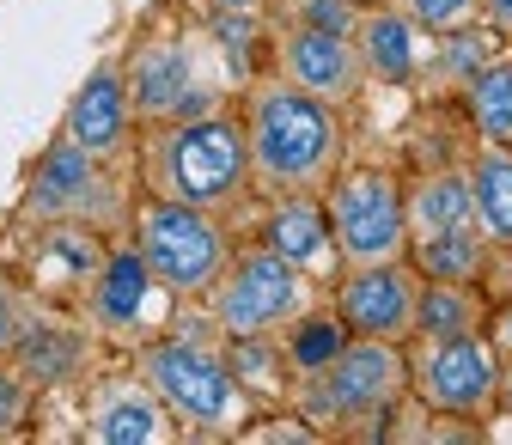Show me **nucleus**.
I'll list each match as a JSON object with an SVG mask.
<instances>
[{
  "instance_id": "obj_27",
  "label": "nucleus",
  "mask_w": 512,
  "mask_h": 445,
  "mask_svg": "<svg viewBox=\"0 0 512 445\" xmlns=\"http://www.w3.org/2000/svg\"><path fill=\"white\" fill-rule=\"evenodd\" d=\"M488 61H494L488 31L458 25V31L427 37V61H421V74H433V80H445V86H464L470 74H482V68H488Z\"/></svg>"
},
{
  "instance_id": "obj_18",
  "label": "nucleus",
  "mask_w": 512,
  "mask_h": 445,
  "mask_svg": "<svg viewBox=\"0 0 512 445\" xmlns=\"http://www.w3.org/2000/svg\"><path fill=\"white\" fill-rule=\"evenodd\" d=\"M256 244H269L275 257L299 263L305 275L336 269V238H330V208L324 189H281V196H263V220H256Z\"/></svg>"
},
{
  "instance_id": "obj_10",
  "label": "nucleus",
  "mask_w": 512,
  "mask_h": 445,
  "mask_svg": "<svg viewBox=\"0 0 512 445\" xmlns=\"http://www.w3.org/2000/svg\"><path fill=\"white\" fill-rule=\"evenodd\" d=\"M324 208H330V238L342 269L354 263H391L409 257V220H403V183L378 165H348L324 183Z\"/></svg>"
},
{
  "instance_id": "obj_8",
  "label": "nucleus",
  "mask_w": 512,
  "mask_h": 445,
  "mask_svg": "<svg viewBox=\"0 0 512 445\" xmlns=\"http://www.w3.org/2000/svg\"><path fill=\"white\" fill-rule=\"evenodd\" d=\"M208 317L220 336H275L287 330L305 305H317V275H305L299 263L275 257L269 244H232L226 275L208 287Z\"/></svg>"
},
{
  "instance_id": "obj_19",
  "label": "nucleus",
  "mask_w": 512,
  "mask_h": 445,
  "mask_svg": "<svg viewBox=\"0 0 512 445\" xmlns=\"http://www.w3.org/2000/svg\"><path fill=\"white\" fill-rule=\"evenodd\" d=\"M354 49H360V68L378 86H415L421 80V61H427V31H415L391 0H372V7L354 13Z\"/></svg>"
},
{
  "instance_id": "obj_26",
  "label": "nucleus",
  "mask_w": 512,
  "mask_h": 445,
  "mask_svg": "<svg viewBox=\"0 0 512 445\" xmlns=\"http://www.w3.org/2000/svg\"><path fill=\"white\" fill-rule=\"evenodd\" d=\"M281 348H287V366H293V378H305V372H324L342 348H348V324L336 317V305H305L293 324L281 330Z\"/></svg>"
},
{
  "instance_id": "obj_14",
  "label": "nucleus",
  "mask_w": 512,
  "mask_h": 445,
  "mask_svg": "<svg viewBox=\"0 0 512 445\" xmlns=\"http://www.w3.org/2000/svg\"><path fill=\"white\" fill-rule=\"evenodd\" d=\"M415 293H421V275L409 269V257H391V263H354V269H342L330 305L348 324V336L409 342L415 336Z\"/></svg>"
},
{
  "instance_id": "obj_25",
  "label": "nucleus",
  "mask_w": 512,
  "mask_h": 445,
  "mask_svg": "<svg viewBox=\"0 0 512 445\" xmlns=\"http://www.w3.org/2000/svg\"><path fill=\"white\" fill-rule=\"evenodd\" d=\"M464 116H470L476 141L512 147V55H494L482 74L464 80Z\"/></svg>"
},
{
  "instance_id": "obj_20",
  "label": "nucleus",
  "mask_w": 512,
  "mask_h": 445,
  "mask_svg": "<svg viewBox=\"0 0 512 445\" xmlns=\"http://www.w3.org/2000/svg\"><path fill=\"white\" fill-rule=\"evenodd\" d=\"M403 220H409V244L476 226V208H470V177H464V171H452V165L421 171V177L403 189Z\"/></svg>"
},
{
  "instance_id": "obj_17",
  "label": "nucleus",
  "mask_w": 512,
  "mask_h": 445,
  "mask_svg": "<svg viewBox=\"0 0 512 445\" xmlns=\"http://www.w3.org/2000/svg\"><path fill=\"white\" fill-rule=\"evenodd\" d=\"M135 104H128V80H122V61L104 55L98 68L80 80V92L68 98V116H61V135L74 147H86L92 159H110L122 165L135 153Z\"/></svg>"
},
{
  "instance_id": "obj_33",
  "label": "nucleus",
  "mask_w": 512,
  "mask_h": 445,
  "mask_svg": "<svg viewBox=\"0 0 512 445\" xmlns=\"http://www.w3.org/2000/svg\"><path fill=\"white\" fill-rule=\"evenodd\" d=\"M482 19H488L494 31H506V37H512V0H482Z\"/></svg>"
},
{
  "instance_id": "obj_6",
  "label": "nucleus",
  "mask_w": 512,
  "mask_h": 445,
  "mask_svg": "<svg viewBox=\"0 0 512 445\" xmlns=\"http://www.w3.org/2000/svg\"><path fill=\"white\" fill-rule=\"evenodd\" d=\"M128 238H135V250L147 257V269L183 305H202L208 287L232 263V232H226L220 214L189 208V202H165V196H147V189H141L135 214H128Z\"/></svg>"
},
{
  "instance_id": "obj_30",
  "label": "nucleus",
  "mask_w": 512,
  "mask_h": 445,
  "mask_svg": "<svg viewBox=\"0 0 512 445\" xmlns=\"http://www.w3.org/2000/svg\"><path fill=\"white\" fill-rule=\"evenodd\" d=\"M19 324H25V293H19V281H13V275H0V360L13 354Z\"/></svg>"
},
{
  "instance_id": "obj_5",
  "label": "nucleus",
  "mask_w": 512,
  "mask_h": 445,
  "mask_svg": "<svg viewBox=\"0 0 512 445\" xmlns=\"http://www.w3.org/2000/svg\"><path fill=\"white\" fill-rule=\"evenodd\" d=\"M220 74L214 68V37L208 25H147L122 55V80H128V104L135 122H177V116H202L220 110Z\"/></svg>"
},
{
  "instance_id": "obj_15",
  "label": "nucleus",
  "mask_w": 512,
  "mask_h": 445,
  "mask_svg": "<svg viewBox=\"0 0 512 445\" xmlns=\"http://www.w3.org/2000/svg\"><path fill=\"white\" fill-rule=\"evenodd\" d=\"M183 427L159 403V391L141 372H104L86 378V403H80V439L92 445H171Z\"/></svg>"
},
{
  "instance_id": "obj_22",
  "label": "nucleus",
  "mask_w": 512,
  "mask_h": 445,
  "mask_svg": "<svg viewBox=\"0 0 512 445\" xmlns=\"http://www.w3.org/2000/svg\"><path fill=\"white\" fill-rule=\"evenodd\" d=\"M226 348V366L244 385L250 403H287L293 397V366H287V348H281V330L275 336H220Z\"/></svg>"
},
{
  "instance_id": "obj_3",
  "label": "nucleus",
  "mask_w": 512,
  "mask_h": 445,
  "mask_svg": "<svg viewBox=\"0 0 512 445\" xmlns=\"http://www.w3.org/2000/svg\"><path fill=\"white\" fill-rule=\"evenodd\" d=\"M128 360H135V372L159 391V403L171 409V421L183 433H202V439L244 433V421H250L256 403L244 397V385L232 378L220 330H214L208 311L202 317H183V305H177L171 324L153 342H141Z\"/></svg>"
},
{
  "instance_id": "obj_32",
  "label": "nucleus",
  "mask_w": 512,
  "mask_h": 445,
  "mask_svg": "<svg viewBox=\"0 0 512 445\" xmlns=\"http://www.w3.org/2000/svg\"><path fill=\"white\" fill-rule=\"evenodd\" d=\"M202 13H263L269 0H196Z\"/></svg>"
},
{
  "instance_id": "obj_11",
  "label": "nucleus",
  "mask_w": 512,
  "mask_h": 445,
  "mask_svg": "<svg viewBox=\"0 0 512 445\" xmlns=\"http://www.w3.org/2000/svg\"><path fill=\"white\" fill-rule=\"evenodd\" d=\"M110 232L86 226V220H19V244H13V281L19 293L80 311V299L92 293L98 269H104Z\"/></svg>"
},
{
  "instance_id": "obj_24",
  "label": "nucleus",
  "mask_w": 512,
  "mask_h": 445,
  "mask_svg": "<svg viewBox=\"0 0 512 445\" xmlns=\"http://www.w3.org/2000/svg\"><path fill=\"white\" fill-rule=\"evenodd\" d=\"M488 263H494V244H488L476 226L409 244V269H415L421 281H470V287H482Z\"/></svg>"
},
{
  "instance_id": "obj_31",
  "label": "nucleus",
  "mask_w": 512,
  "mask_h": 445,
  "mask_svg": "<svg viewBox=\"0 0 512 445\" xmlns=\"http://www.w3.org/2000/svg\"><path fill=\"white\" fill-rule=\"evenodd\" d=\"M488 342L500 348V360H512V299L500 311H488Z\"/></svg>"
},
{
  "instance_id": "obj_12",
  "label": "nucleus",
  "mask_w": 512,
  "mask_h": 445,
  "mask_svg": "<svg viewBox=\"0 0 512 445\" xmlns=\"http://www.w3.org/2000/svg\"><path fill=\"white\" fill-rule=\"evenodd\" d=\"M494 385H500V348L488 342V330L439 336V342L415 336V348H409V397L421 409L452 415V421H482V415H494Z\"/></svg>"
},
{
  "instance_id": "obj_34",
  "label": "nucleus",
  "mask_w": 512,
  "mask_h": 445,
  "mask_svg": "<svg viewBox=\"0 0 512 445\" xmlns=\"http://www.w3.org/2000/svg\"><path fill=\"white\" fill-rule=\"evenodd\" d=\"M494 409L512 415V360H500V385H494Z\"/></svg>"
},
{
  "instance_id": "obj_1",
  "label": "nucleus",
  "mask_w": 512,
  "mask_h": 445,
  "mask_svg": "<svg viewBox=\"0 0 512 445\" xmlns=\"http://www.w3.org/2000/svg\"><path fill=\"white\" fill-rule=\"evenodd\" d=\"M244 147H250V177L256 196H281V189H324L342 159H348V129L342 110L287 86L281 74H256L244 86Z\"/></svg>"
},
{
  "instance_id": "obj_28",
  "label": "nucleus",
  "mask_w": 512,
  "mask_h": 445,
  "mask_svg": "<svg viewBox=\"0 0 512 445\" xmlns=\"http://www.w3.org/2000/svg\"><path fill=\"white\" fill-rule=\"evenodd\" d=\"M37 409H43V391L31 385L13 360H0V445H7V439H25V433L37 427Z\"/></svg>"
},
{
  "instance_id": "obj_21",
  "label": "nucleus",
  "mask_w": 512,
  "mask_h": 445,
  "mask_svg": "<svg viewBox=\"0 0 512 445\" xmlns=\"http://www.w3.org/2000/svg\"><path fill=\"white\" fill-rule=\"evenodd\" d=\"M470 177V208H476V232L494 250H512V147L482 141L464 165Z\"/></svg>"
},
{
  "instance_id": "obj_7",
  "label": "nucleus",
  "mask_w": 512,
  "mask_h": 445,
  "mask_svg": "<svg viewBox=\"0 0 512 445\" xmlns=\"http://www.w3.org/2000/svg\"><path fill=\"white\" fill-rule=\"evenodd\" d=\"M128 214H135V196L116 177V165L92 159L68 135H55L37 153V165L25 171V189H19V220H86L116 238L128 226Z\"/></svg>"
},
{
  "instance_id": "obj_4",
  "label": "nucleus",
  "mask_w": 512,
  "mask_h": 445,
  "mask_svg": "<svg viewBox=\"0 0 512 445\" xmlns=\"http://www.w3.org/2000/svg\"><path fill=\"white\" fill-rule=\"evenodd\" d=\"M409 397V348L403 342H378V336H348V348L324 366L293 378L287 409L299 421H311L317 433H360V439H384L397 415V403Z\"/></svg>"
},
{
  "instance_id": "obj_9",
  "label": "nucleus",
  "mask_w": 512,
  "mask_h": 445,
  "mask_svg": "<svg viewBox=\"0 0 512 445\" xmlns=\"http://www.w3.org/2000/svg\"><path fill=\"white\" fill-rule=\"evenodd\" d=\"M177 305H183V299L147 269V257L135 250V238L116 232L110 250H104V269H98L92 293L80 299V317H86V330H92L104 348L135 354L141 342H153V336L171 324Z\"/></svg>"
},
{
  "instance_id": "obj_23",
  "label": "nucleus",
  "mask_w": 512,
  "mask_h": 445,
  "mask_svg": "<svg viewBox=\"0 0 512 445\" xmlns=\"http://www.w3.org/2000/svg\"><path fill=\"white\" fill-rule=\"evenodd\" d=\"M476 330H488V305H482V293L470 281H421V293H415V336L421 342L476 336Z\"/></svg>"
},
{
  "instance_id": "obj_2",
  "label": "nucleus",
  "mask_w": 512,
  "mask_h": 445,
  "mask_svg": "<svg viewBox=\"0 0 512 445\" xmlns=\"http://www.w3.org/2000/svg\"><path fill=\"white\" fill-rule=\"evenodd\" d=\"M135 159H141V189L147 196H165V202L238 214L256 196L244 122L226 104L202 110V116H177V122H147Z\"/></svg>"
},
{
  "instance_id": "obj_13",
  "label": "nucleus",
  "mask_w": 512,
  "mask_h": 445,
  "mask_svg": "<svg viewBox=\"0 0 512 445\" xmlns=\"http://www.w3.org/2000/svg\"><path fill=\"white\" fill-rule=\"evenodd\" d=\"M92 354H98V336L86 330L80 311H61V305H43L25 293V324H19V342H13V366L31 378L43 397L55 391H74L92 378Z\"/></svg>"
},
{
  "instance_id": "obj_16",
  "label": "nucleus",
  "mask_w": 512,
  "mask_h": 445,
  "mask_svg": "<svg viewBox=\"0 0 512 445\" xmlns=\"http://www.w3.org/2000/svg\"><path fill=\"white\" fill-rule=\"evenodd\" d=\"M269 74H281L287 86L324 98L336 110H348L366 86V68H360V49L348 31H324V25H281L275 31V61Z\"/></svg>"
},
{
  "instance_id": "obj_29",
  "label": "nucleus",
  "mask_w": 512,
  "mask_h": 445,
  "mask_svg": "<svg viewBox=\"0 0 512 445\" xmlns=\"http://www.w3.org/2000/svg\"><path fill=\"white\" fill-rule=\"evenodd\" d=\"M391 7H397L415 31H427V37L458 31V25H476V19H482V0H391Z\"/></svg>"
}]
</instances>
